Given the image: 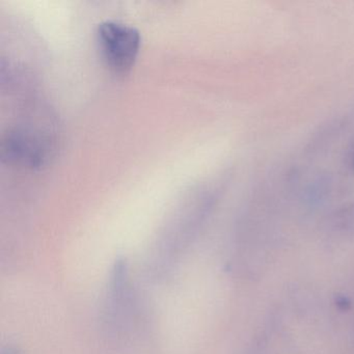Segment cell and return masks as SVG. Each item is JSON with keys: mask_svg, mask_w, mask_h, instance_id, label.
I'll use <instances>...</instances> for the list:
<instances>
[{"mask_svg": "<svg viewBox=\"0 0 354 354\" xmlns=\"http://www.w3.org/2000/svg\"><path fill=\"white\" fill-rule=\"evenodd\" d=\"M0 354H22V352L14 346H7V347H3L1 349V353Z\"/></svg>", "mask_w": 354, "mask_h": 354, "instance_id": "obj_5", "label": "cell"}, {"mask_svg": "<svg viewBox=\"0 0 354 354\" xmlns=\"http://www.w3.org/2000/svg\"><path fill=\"white\" fill-rule=\"evenodd\" d=\"M352 161H353V167H354V155H353V157H352Z\"/></svg>", "mask_w": 354, "mask_h": 354, "instance_id": "obj_7", "label": "cell"}, {"mask_svg": "<svg viewBox=\"0 0 354 354\" xmlns=\"http://www.w3.org/2000/svg\"><path fill=\"white\" fill-rule=\"evenodd\" d=\"M97 36L107 67L117 74L127 73L140 51V32L120 22L104 21L99 24Z\"/></svg>", "mask_w": 354, "mask_h": 354, "instance_id": "obj_2", "label": "cell"}, {"mask_svg": "<svg viewBox=\"0 0 354 354\" xmlns=\"http://www.w3.org/2000/svg\"><path fill=\"white\" fill-rule=\"evenodd\" d=\"M330 227L333 232L345 237L354 235V204L342 206L330 217Z\"/></svg>", "mask_w": 354, "mask_h": 354, "instance_id": "obj_4", "label": "cell"}, {"mask_svg": "<svg viewBox=\"0 0 354 354\" xmlns=\"http://www.w3.org/2000/svg\"><path fill=\"white\" fill-rule=\"evenodd\" d=\"M133 295L129 265L125 258H118L109 273L103 310L105 329L113 339L123 337L129 327L134 312Z\"/></svg>", "mask_w": 354, "mask_h": 354, "instance_id": "obj_1", "label": "cell"}, {"mask_svg": "<svg viewBox=\"0 0 354 354\" xmlns=\"http://www.w3.org/2000/svg\"><path fill=\"white\" fill-rule=\"evenodd\" d=\"M3 158L9 162L20 163L30 167H42L48 159L49 148L39 136L24 130H14L3 138Z\"/></svg>", "mask_w": 354, "mask_h": 354, "instance_id": "obj_3", "label": "cell"}, {"mask_svg": "<svg viewBox=\"0 0 354 354\" xmlns=\"http://www.w3.org/2000/svg\"><path fill=\"white\" fill-rule=\"evenodd\" d=\"M337 304L342 308H347L350 306L349 301L345 297H339L337 300Z\"/></svg>", "mask_w": 354, "mask_h": 354, "instance_id": "obj_6", "label": "cell"}]
</instances>
